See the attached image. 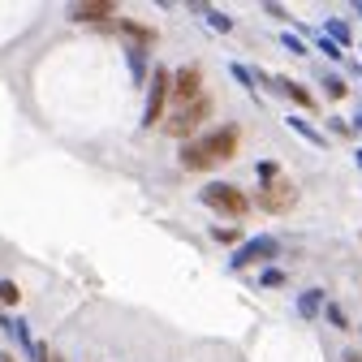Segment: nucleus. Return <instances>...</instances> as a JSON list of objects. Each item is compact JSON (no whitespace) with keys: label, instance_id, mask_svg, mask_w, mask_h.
Segmentation results:
<instances>
[{"label":"nucleus","instance_id":"0eeeda50","mask_svg":"<svg viewBox=\"0 0 362 362\" xmlns=\"http://www.w3.org/2000/svg\"><path fill=\"white\" fill-rule=\"evenodd\" d=\"M272 255H276V238H255V242H246V250L233 255V267H250V263H263Z\"/></svg>","mask_w":362,"mask_h":362},{"label":"nucleus","instance_id":"4468645a","mask_svg":"<svg viewBox=\"0 0 362 362\" xmlns=\"http://www.w3.org/2000/svg\"><path fill=\"white\" fill-rule=\"evenodd\" d=\"M0 302H5V306H18V302H22V293H18L13 281H0Z\"/></svg>","mask_w":362,"mask_h":362},{"label":"nucleus","instance_id":"9b49d317","mask_svg":"<svg viewBox=\"0 0 362 362\" xmlns=\"http://www.w3.org/2000/svg\"><path fill=\"white\" fill-rule=\"evenodd\" d=\"M285 90H289V95L298 100V108H306V112H320V108H315V100H310V90H306V86H298V82H285Z\"/></svg>","mask_w":362,"mask_h":362},{"label":"nucleus","instance_id":"20e7f679","mask_svg":"<svg viewBox=\"0 0 362 362\" xmlns=\"http://www.w3.org/2000/svg\"><path fill=\"white\" fill-rule=\"evenodd\" d=\"M259 211H289L298 203V186L293 177H272V181H259Z\"/></svg>","mask_w":362,"mask_h":362},{"label":"nucleus","instance_id":"5701e85b","mask_svg":"<svg viewBox=\"0 0 362 362\" xmlns=\"http://www.w3.org/2000/svg\"><path fill=\"white\" fill-rule=\"evenodd\" d=\"M358 13H362V5H358Z\"/></svg>","mask_w":362,"mask_h":362},{"label":"nucleus","instance_id":"2eb2a0df","mask_svg":"<svg viewBox=\"0 0 362 362\" xmlns=\"http://www.w3.org/2000/svg\"><path fill=\"white\" fill-rule=\"evenodd\" d=\"M324 90H328L332 100H345V82H341L337 74H324Z\"/></svg>","mask_w":362,"mask_h":362},{"label":"nucleus","instance_id":"423d86ee","mask_svg":"<svg viewBox=\"0 0 362 362\" xmlns=\"http://www.w3.org/2000/svg\"><path fill=\"white\" fill-rule=\"evenodd\" d=\"M168 74H173V69L156 65L151 90H147V112H143V125H156V121H164V112H168Z\"/></svg>","mask_w":362,"mask_h":362},{"label":"nucleus","instance_id":"f3484780","mask_svg":"<svg viewBox=\"0 0 362 362\" xmlns=\"http://www.w3.org/2000/svg\"><path fill=\"white\" fill-rule=\"evenodd\" d=\"M211 242H220V246H233V242H238V229H211Z\"/></svg>","mask_w":362,"mask_h":362},{"label":"nucleus","instance_id":"6e6552de","mask_svg":"<svg viewBox=\"0 0 362 362\" xmlns=\"http://www.w3.org/2000/svg\"><path fill=\"white\" fill-rule=\"evenodd\" d=\"M69 18L74 22H108L112 18V0H86V5H74Z\"/></svg>","mask_w":362,"mask_h":362},{"label":"nucleus","instance_id":"aec40b11","mask_svg":"<svg viewBox=\"0 0 362 362\" xmlns=\"http://www.w3.org/2000/svg\"><path fill=\"white\" fill-rule=\"evenodd\" d=\"M320 52H328V57H332V61H337V57H341V48H337V43H328V39H320Z\"/></svg>","mask_w":362,"mask_h":362},{"label":"nucleus","instance_id":"a211bd4d","mask_svg":"<svg viewBox=\"0 0 362 362\" xmlns=\"http://www.w3.org/2000/svg\"><path fill=\"white\" fill-rule=\"evenodd\" d=\"M324 315H328V320H332L337 328H349V320L341 315V306H337V302H328V306H324Z\"/></svg>","mask_w":362,"mask_h":362},{"label":"nucleus","instance_id":"ddd939ff","mask_svg":"<svg viewBox=\"0 0 362 362\" xmlns=\"http://www.w3.org/2000/svg\"><path fill=\"white\" fill-rule=\"evenodd\" d=\"M259 285H263V289H281V285H285V272H276V267L259 272Z\"/></svg>","mask_w":362,"mask_h":362},{"label":"nucleus","instance_id":"f257e3e1","mask_svg":"<svg viewBox=\"0 0 362 362\" xmlns=\"http://www.w3.org/2000/svg\"><path fill=\"white\" fill-rule=\"evenodd\" d=\"M238 147H242V129H238V125H220V129L207 134V139L186 143L181 164H186L190 173H207V168H216V164H224V160H233Z\"/></svg>","mask_w":362,"mask_h":362},{"label":"nucleus","instance_id":"7ed1b4c3","mask_svg":"<svg viewBox=\"0 0 362 362\" xmlns=\"http://www.w3.org/2000/svg\"><path fill=\"white\" fill-rule=\"evenodd\" d=\"M207 117H211V95H199V100H190V104L173 108V112L164 117V129L173 134V139H190V134H194Z\"/></svg>","mask_w":362,"mask_h":362},{"label":"nucleus","instance_id":"f03ea898","mask_svg":"<svg viewBox=\"0 0 362 362\" xmlns=\"http://www.w3.org/2000/svg\"><path fill=\"white\" fill-rule=\"evenodd\" d=\"M199 199H203L211 211L229 216V220H242V216L250 211V199H246L238 186H229V181H207V186L199 190Z\"/></svg>","mask_w":362,"mask_h":362},{"label":"nucleus","instance_id":"dca6fc26","mask_svg":"<svg viewBox=\"0 0 362 362\" xmlns=\"http://www.w3.org/2000/svg\"><path fill=\"white\" fill-rule=\"evenodd\" d=\"M272 177H281V164L276 160H263L259 164V181H272Z\"/></svg>","mask_w":362,"mask_h":362},{"label":"nucleus","instance_id":"4be33fe9","mask_svg":"<svg viewBox=\"0 0 362 362\" xmlns=\"http://www.w3.org/2000/svg\"><path fill=\"white\" fill-rule=\"evenodd\" d=\"M358 129H362V112H358Z\"/></svg>","mask_w":362,"mask_h":362},{"label":"nucleus","instance_id":"412c9836","mask_svg":"<svg viewBox=\"0 0 362 362\" xmlns=\"http://www.w3.org/2000/svg\"><path fill=\"white\" fill-rule=\"evenodd\" d=\"M345 362H362V358H358V354H349V358H345Z\"/></svg>","mask_w":362,"mask_h":362},{"label":"nucleus","instance_id":"9d476101","mask_svg":"<svg viewBox=\"0 0 362 362\" xmlns=\"http://www.w3.org/2000/svg\"><path fill=\"white\" fill-rule=\"evenodd\" d=\"M289 129H293V134H302L310 147H328V143H324V134H315V129H310V121H302V117H289Z\"/></svg>","mask_w":362,"mask_h":362},{"label":"nucleus","instance_id":"6ab92c4d","mask_svg":"<svg viewBox=\"0 0 362 362\" xmlns=\"http://www.w3.org/2000/svg\"><path fill=\"white\" fill-rule=\"evenodd\" d=\"M207 22H211L216 30H229V26H233V22H229V18H224V13H211V9H207Z\"/></svg>","mask_w":362,"mask_h":362},{"label":"nucleus","instance_id":"39448f33","mask_svg":"<svg viewBox=\"0 0 362 362\" xmlns=\"http://www.w3.org/2000/svg\"><path fill=\"white\" fill-rule=\"evenodd\" d=\"M168 95H173L177 108L190 104V100H199V95H203V69H199V65H181V69H173V74H168Z\"/></svg>","mask_w":362,"mask_h":362},{"label":"nucleus","instance_id":"1a4fd4ad","mask_svg":"<svg viewBox=\"0 0 362 362\" xmlns=\"http://www.w3.org/2000/svg\"><path fill=\"white\" fill-rule=\"evenodd\" d=\"M298 310H302V320H315V315L324 310V293H320V289H306V293L298 298Z\"/></svg>","mask_w":362,"mask_h":362},{"label":"nucleus","instance_id":"f8f14e48","mask_svg":"<svg viewBox=\"0 0 362 362\" xmlns=\"http://www.w3.org/2000/svg\"><path fill=\"white\" fill-rule=\"evenodd\" d=\"M328 35L337 39V48H341V43H354V39H349V26H345L341 18H328Z\"/></svg>","mask_w":362,"mask_h":362}]
</instances>
